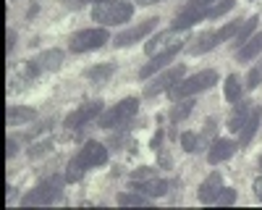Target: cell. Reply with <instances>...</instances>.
I'll return each mask as SVG.
<instances>
[{"mask_svg":"<svg viewBox=\"0 0 262 210\" xmlns=\"http://www.w3.org/2000/svg\"><path fill=\"white\" fill-rule=\"evenodd\" d=\"M107 163V147H102L100 142H86L81 150L69 160V165H66V181L69 184H76L81 181V176L90 171V168L95 165H105Z\"/></svg>","mask_w":262,"mask_h":210,"instance_id":"1","label":"cell"},{"mask_svg":"<svg viewBox=\"0 0 262 210\" xmlns=\"http://www.w3.org/2000/svg\"><path fill=\"white\" fill-rule=\"evenodd\" d=\"M134 16V6L126 3V0H100L92 8V18L100 21L102 27H116L123 24Z\"/></svg>","mask_w":262,"mask_h":210,"instance_id":"2","label":"cell"},{"mask_svg":"<svg viewBox=\"0 0 262 210\" xmlns=\"http://www.w3.org/2000/svg\"><path fill=\"white\" fill-rule=\"evenodd\" d=\"M63 181L66 179H60V176H50L45 181H39L32 192H27L24 197H21V205L34 207V205H53V202H58L60 195H63Z\"/></svg>","mask_w":262,"mask_h":210,"instance_id":"3","label":"cell"},{"mask_svg":"<svg viewBox=\"0 0 262 210\" xmlns=\"http://www.w3.org/2000/svg\"><path fill=\"white\" fill-rule=\"evenodd\" d=\"M215 84H217V74L210 69V71L194 74V76H189V79H181L168 95H170V100H184V97H194V95H200V92L215 87Z\"/></svg>","mask_w":262,"mask_h":210,"instance_id":"4","label":"cell"},{"mask_svg":"<svg viewBox=\"0 0 262 210\" xmlns=\"http://www.w3.org/2000/svg\"><path fill=\"white\" fill-rule=\"evenodd\" d=\"M105 42H111V34H107L105 27H100V29H81V32H74L71 34L69 50L71 53H90V50L102 48Z\"/></svg>","mask_w":262,"mask_h":210,"instance_id":"5","label":"cell"},{"mask_svg":"<svg viewBox=\"0 0 262 210\" xmlns=\"http://www.w3.org/2000/svg\"><path fill=\"white\" fill-rule=\"evenodd\" d=\"M137 108H139V100L137 97H126L118 105H113V108L102 111L100 118H97V126H100V129H113V126H121V123H126L131 116L137 113Z\"/></svg>","mask_w":262,"mask_h":210,"instance_id":"6","label":"cell"},{"mask_svg":"<svg viewBox=\"0 0 262 210\" xmlns=\"http://www.w3.org/2000/svg\"><path fill=\"white\" fill-rule=\"evenodd\" d=\"M102 108H105V102H102V100H92V102H84V105H79L76 111H71L69 116L63 118V126H66V129H69V132H74V129H81V126H86L90 121L100 118Z\"/></svg>","mask_w":262,"mask_h":210,"instance_id":"7","label":"cell"},{"mask_svg":"<svg viewBox=\"0 0 262 210\" xmlns=\"http://www.w3.org/2000/svg\"><path fill=\"white\" fill-rule=\"evenodd\" d=\"M184 74H186V69L181 66V63H179V66H173V69H168V71H163V74L155 76V81H152L149 87L144 90V95H147V97H155V95H160V92H170V90L184 79Z\"/></svg>","mask_w":262,"mask_h":210,"instance_id":"8","label":"cell"},{"mask_svg":"<svg viewBox=\"0 0 262 210\" xmlns=\"http://www.w3.org/2000/svg\"><path fill=\"white\" fill-rule=\"evenodd\" d=\"M181 48H184V45H181V42H173V45H170V48H165V50H160L158 55H152V60L147 63V66H142V69H139V79H149L152 74H158L160 69H165V66H168V63H170L173 58H176V55L181 53Z\"/></svg>","mask_w":262,"mask_h":210,"instance_id":"9","label":"cell"},{"mask_svg":"<svg viewBox=\"0 0 262 210\" xmlns=\"http://www.w3.org/2000/svg\"><path fill=\"white\" fill-rule=\"evenodd\" d=\"M158 27V18H147V21H142V24H137V27H131V29H126V32H121V34H116V48H126V45H134L137 39H142V37H147L152 29Z\"/></svg>","mask_w":262,"mask_h":210,"instance_id":"10","label":"cell"},{"mask_svg":"<svg viewBox=\"0 0 262 210\" xmlns=\"http://www.w3.org/2000/svg\"><path fill=\"white\" fill-rule=\"evenodd\" d=\"M238 142H233V139H212V144H210V153H207V160L212 163V165H217V163H223V160H228L236 150H238Z\"/></svg>","mask_w":262,"mask_h":210,"instance_id":"11","label":"cell"},{"mask_svg":"<svg viewBox=\"0 0 262 210\" xmlns=\"http://www.w3.org/2000/svg\"><path fill=\"white\" fill-rule=\"evenodd\" d=\"M221 189H223V179H221V174H210L202 184H200V202L202 205H212L215 200H217V195H221Z\"/></svg>","mask_w":262,"mask_h":210,"instance_id":"12","label":"cell"},{"mask_svg":"<svg viewBox=\"0 0 262 210\" xmlns=\"http://www.w3.org/2000/svg\"><path fill=\"white\" fill-rule=\"evenodd\" d=\"M131 186H134V192H142L147 197H165L170 184L165 179H144V181H131Z\"/></svg>","mask_w":262,"mask_h":210,"instance_id":"13","label":"cell"},{"mask_svg":"<svg viewBox=\"0 0 262 210\" xmlns=\"http://www.w3.org/2000/svg\"><path fill=\"white\" fill-rule=\"evenodd\" d=\"M205 18H207V8H184V11L176 16V21L170 24V29L184 32V29L194 27L196 21H205Z\"/></svg>","mask_w":262,"mask_h":210,"instance_id":"14","label":"cell"},{"mask_svg":"<svg viewBox=\"0 0 262 210\" xmlns=\"http://www.w3.org/2000/svg\"><path fill=\"white\" fill-rule=\"evenodd\" d=\"M259 121H262V108L257 105V108H252V111H249V116H247L244 126L238 129V134H242V137H238V144H242V147H247V144L252 142V137H254V134H257V129H259Z\"/></svg>","mask_w":262,"mask_h":210,"instance_id":"15","label":"cell"},{"mask_svg":"<svg viewBox=\"0 0 262 210\" xmlns=\"http://www.w3.org/2000/svg\"><path fill=\"white\" fill-rule=\"evenodd\" d=\"M262 53V32H254L242 48L236 50V60L238 63H247V60H252V58H257Z\"/></svg>","mask_w":262,"mask_h":210,"instance_id":"16","label":"cell"},{"mask_svg":"<svg viewBox=\"0 0 262 210\" xmlns=\"http://www.w3.org/2000/svg\"><path fill=\"white\" fill-rule=\"evenodd\" d=\"M34 63L39 66V71H58L60 69V63H63V53L60 50H45V53H39L34 58Z\"/></svg>","mask_w":262,"mask_h":210,"instance_id":"17","label":"cell"},{"mask_svg":"<svg viewBox=\"0 0 262 210\" xmlns=\"http://www.w3.org/2000/svg\"><path fill=\"white\" fill-rule=\"evenodd\" d=\"M217 42H221V37H217V32H205L200 39H194V45L189 48V53L191 55H205V53H210Z\"/></svg>","mask_w":262,"mask_h":210,"instance_id":"18","label":"cell"},{"mask_svg":"<svg viewBox=\"0 0 262 210\" xmlns=\"http://www.w3.org/2000/svg\"><path fill=\"white\" fill-rule=\"evenodd\" d=\"M34 118V111L32 108H24V105H11L8 113H6V123L8 126H21Z\"/></svg>","mask_w":262,"mask_h":210,"instance_id":"19","label":"cell"},{"mask_svg":"<svg viewBox=\"0 0 262 210\" xmlns=\"http://www.w3.org/2000/svg\"><path fill=\"white\" fill-rule=\"evenodd\" d=\"M249 102H244V100H238V105L233 108V113L228 116V132H238L244 126V121H247V116H249Z\"/></svg>","mask_w":262,"mask_h":210,"instance_id":"20","label":"cell"},{"mask_svg":"<svg viewBox=\"0 0 262 210\" xmlns=\"http://www.w3.org/2000/svg\"><path fill=\"white\" fill-rule=\"evenodd\" d=\"M116 74V63H97V66L84 69V76L92 79V81H105Z\"/></svg>","mask_w":262,"mask_h":210,"instance_id":"21","label":"cell"},{"mask_svg":"<svg viewBox=\"0 0 262 210\" xmlns=\"http://www.w3.org/2000/svg\"><path fill=\"white\" fill-rule=\"evenodd\" d=\"M173 34H176V29H165V32H158L155 37H152L147 45H144V50L149 53V55H155L160 48H165V42H170L173 39Z\"/></svg>","mask_w":262,"mask_h":210,"instance_id":"22","label":"cell"},{"mask_svg":"<svg viewBox=\"0 0 262 210\" xmlns=\"http://www.w3.org/2000/svg\"><path fill=\"white\" fill-rule=\"evenodd\" d=\"M257 21H259V16H249V18L244 21V24H242V29L236 32V42H233L236 48H242L244 42H247V39L254 34V29H257Z\"/></svg>","mask_w":262,"mask_h":210,"instance_id":"23","label":"cell"},{"mask_svg":"<svg viewBox=\"0 0 262 210\" xmlns=\"http://www.w3.org/2000/svg\"><path fill=\"white\" fill-rule=\"evenodd\" d=\"M191 111H194V100H179V105H173V108H170L168 118H170L173 123H179V121L189 118Z\"/></svg>","mask_w":262,"mask_h":210,"instance_id":"24","label":"cell"},{"mask_svg":"<svg viewBox=\"0 0 262 210\" xmlns=\"http://www.w3.org/2000/svg\"><path fill=\"white\" fill-rule=\"evenodd\" d=\"M116 202H118V205H123V207H144V205H149L147 195H142V192H134V195L121 192V195L116 197Z\"/></svg>","mask_w":262,"mask_h":210,"instance_id":"25","label":"cell"},{"mask_svg":"<svg viewBox=\"0 0 262 210\" xmlns=\"http://www.w3.org/2000/svg\"><path fill=\"white\" fill-rule=\"evenodd\" d=\"M226 100L228 102H238L242 100V81H238V76L236 74H228L226 76Z\"/></svg>","mask_w":262,"mask_h":210,"instance_id":"26","label":"cell"},{"mask_svg":"<svg viewBox=\"0 0 262 210\" xmlns=\"http://www.w3.org/2000/svg\"><path fill=\"white\" fill-rule=\"evenodd\" d=\"M262 84V58L254 63V69L247 74V90H257Z\"/></svg>","mask_w":262,"mask_h":210,"instance_id":"27","label":"cell"},{"mask_svg":"<svg viewBox=\"0 0 262 210\" xmlns=\"http://www.w3.org/2000/svg\"><path fill=\"white\" fill-rule=\"evenodd\" d=\"M181 147H184V153L200 150V134H196V132H184L181 134Z\"/></svg>","mask_w":262,"mask_h":210,"instance_id":"28","label":"cell"},{"mask_svg":"<svg viewBox=\"0 0 262 210\" xmlns=\"http://www.w3.org/2000/svg\"><path fill=\"white\" fill-rule=\"evenodd\" d=\"M233 6H236V0H221V3H215L212 8H207V18H221V16L228 13Z\"/></svg>","mask_w":262,"mask_h":210,"instance_id":"29","label":"cell"},{"mask_svg":"<svg viewBox=\"0 0 262 210\" xmlns=\"http://www.w3.org/2000/svg\"><path fill=\"white\" fill-rule=\"evenodd\" d=\"M50 150H53V142H50V139H42V142H37L34 147H29V158L37 160V158H42V155H48Z\"/></svg>","mask_w":262,"mask_h":210,"instance_id":"30","label":"cell"},{"mask_svg":"<svg viewBox=\"0 0 262 210\" xmlns=\"http://www.w3.org/2000/svg\"><path fill=\"white\" fill-rule=\"evenodd\" d=\"M242 29V18L238 21H228V24L217 32V37H221V42H226V39H231V37H236V32Z\"/></svg>","mask_w":262,"mask_h":210,"instance_id":"31","label":"cell"},{"mask_svg":"<svg viewBox=\"0 0 262 210\" xmlns=\"http://www.w3.org/2000/svg\"><path fill=\"white\" fill-rule=\"evenodd\" d=\"M144 179H155V168L152 165H142L137 171H131V181H144Z\"/></svg>","mask_w":262,"mask_h":210,"instance_id":"32","label":"cell"},{"mask_svg":"<svg viewBox=\"0 0 262 210\" xmlns=\"http://www.w3.org/2000/svg\"><path fill=\"white\" fill-rule=\"evenodd\" d=\"M236 202V189H221V195H217V200H215V205H233Z\"/></svg>","mask_w":262,"mask_h":210,"instance_id":"33","label":"cell"},{"mask_svg":"<svg viewBox=\"0 0 262 210\" xmlns=\"http://www.w3.org/2000/svg\"><path fill=\"white\" fill-rule=\"evenodd\" d=\"M16 153H18V144H16V139H11V137H8V139H6V158L11 160Z\"/></svg>","mask_w":262,"mask_h":210,"instance_id":"34","label":"cell"},{"mask_svg":"<svg viewBox=\"0 0 262 210\" xmlns=\"http://www.w3.org/2000/svg\"><path fill=\"white\" fill-rule=\"evenodd\" d=\"M163 137H165V132H163V129H158V134L152 137V142H149V147H152V150H155V153H158L160 147H163Z\"/></svg>","mask_w":262,"mask_h":210,"instance_id":"35","label":"cell"},{"mask_svg":"<svg viewBox=\"0 0 262 210\" xmlns=\"http://www.w3.org/2000/svg\"><path fill=\"white\" fill-rule=\"evenodd\" d=\"M13 45H16V32H6V53L11 55V50H13Z\"/></svg>","mask_w":262,"mask_h":210,"instance_id":"36","label":"cell"},{"mask_svg":"<svg viewBox=\"0 0 262 210\" xmlns=\"http://www.w3.org/2000/svg\"><path fill=\"white\" fill-rule=\"evenodd\" d=\"M215 0H189L186 3V8H207V6H212Z\"/></svg>","mask_w":262,"mask_h":210,"instance_id":"37","label":"cell"},{"mask_svg":"<svg viewBox=\"0 0 262 210\" xmlns=\"http://www.w3.org/2000/svg\"><path fill=\"white\" fill-rule=\"evenodd\" d=\"M252 189H254V197L262 202V179H254V184H252Z\"/></svg>","mask_w":262,"mask_h":210,"instance_id":"38","label":"cell"},{"mask_svg":"<svg viewBox=\"0 0 262 210\" xmlns=\"http://www.w3.org/2000/svg\"><path fill=\"white\" fill-rule=\"evenodd\" d=\"M152 3H160V0H139V6H152Z\"/></svg>","mask_w":262,"mask_h":210,"instance_id":"39","label":"cell"},{"mask_svg":"<svg viewBox=\"0 0 262 210\" xmlns=\"http://www.w3.org/2000/svg\"><path fill=\"white\" fill-rule=\"evenodd\" d=\"M259 171H262V158H259Z\"/></svg>","mask_w":262,"mask_h":210,"instance_id":"40","label":"cell"}]
</instances>
